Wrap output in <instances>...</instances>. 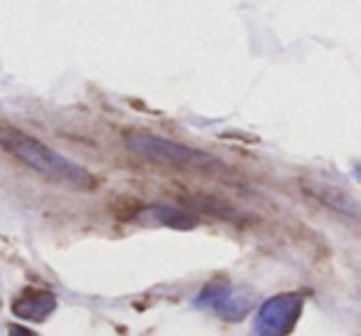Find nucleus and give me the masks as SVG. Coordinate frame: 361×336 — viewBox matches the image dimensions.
I'll return each mask as SVG.
<instances>
[{"mask_svg": "<svg viewBox=\"0 0 361 336\" xmlns=\"http://www.w3.org/2000/svg\"><path fill=\"white\" fill-rule=\"evenodd\" d=\"M0 149H6V154H11L13 158L40 173L47 181L62 183V186L77 188V191H92L97 186V178L87 168L77 166L75 161L65 158L55 149L37 141L35 136L11 124H0Z\"/></svg>", "mask_w": 361, "mask_h": 336, "instance_id": "obj_1", "label": "nucleus"}, {"mask_svg": "<svg viewBox=\"0 0 361 336\" xmlns=\"http://www.w3.org/2000/svg\"><path fill=\"white\" fill-rule=\"evenodd\" d=\"M126 149L141 158L171 168H186V171H221L223 163L213 158L211 154H203L191 146L176 144L171 139H161L154 134H129L126 136Z\"/></svg>", "mask_w": 361, "mask_h": 336, "instance_id": "obj_2", "label": "nucleus"}, {"mask_svg": "<svg viewBox=\"0 0 361 336\" xmlns=\"http://www.w3.org/2000/svg\"><path fill=\"white\" fill-rule=\"evenodd\" d=\"M134 223L146 228H176V230H191L196 228V218L183 213L180 208L164 206V203H154V206L141 208L134 216Z\"/></svg>", "mask_w": 361, "mask_h": 336, "instance_id": "obj_5", "label": "nucleus"}, {"mask_svg": "<svg viewBox=\"0 0 361 336\" xmlns=\"http://www.w3.org/2000/svg\"><path fill=\"white\" fill-rule=\"evenodd\" d=\"M302 188H305L312 198H317L322 206L331 208V211L341 213V216H349V218L359 216V208H356L354 198H351L346 191H341L339 186H334V183L312 181V178H307V181H302Z\"/></svg>", "mask_w": 361, "mask_h": 336, "instance_id": "obj_6", "label": "nucleus"}, {"mask_svg": "<svg viewBox=\"0 0 361 336\" xmlns=\"http://www.w3.org/2000/svg\"><path fill=\"white\" fill-rule=\"evenodd\" d=\"M11 336H37V334H35V331H30V329H25V326L13 324L11 326Z\"/></svg>", "mask_w": 361, "mask_h": 336, "instance_id": "obj_8", "label": "nucleus"}, {"mask_svg": "<svg viewBox=\"0 0 361 336\" xmlns=\"http://www.w3.org/2000/svg\"><path fill=\"white\" fill-rule=\"evenodd\" d=\"M57 299L50 294V292H35V290H27L25 294H20L16 301H13V311L16 316L25 321H45L47 316L55 311Z\"/></svg>", "mask_w": 361, "mask_h": 336, "instance_id": "obj_7", "label": "nucleus"}, {"mask_svg": "<svg viewBox=\"0 0 361 336\" xmlns=\"http://www.w3.org/2000/svg\"><path fill=\"white\" fill-rule=\"evenodd\" d=\"M305 306V297L297 292H287V294H277L267 299L265 304L257 309L255 316V334L257 336H287L292 326L297 324Z\"/></svg>", "mask_w": 361, "mask_h": 336, "instance_id": "obj_3", "label": "nucleus"}, {"mask_svg": "<svg viewBox=\"0 0 361 336\" xmlns=\"http://www.w3.org/2000/svg\"><path fill=\"white\" fill-rule=\"evenodd\" d=\"M198 304H208L228 321H240L247 311L252 309L255 299L252 294L240 290H233L231 285H211L201 297H198Z\"/></svg>", "mask_w": 361, "mask_h": 336, "instance_id": "obj_4", "label": "nucleus"}]
</instances>
